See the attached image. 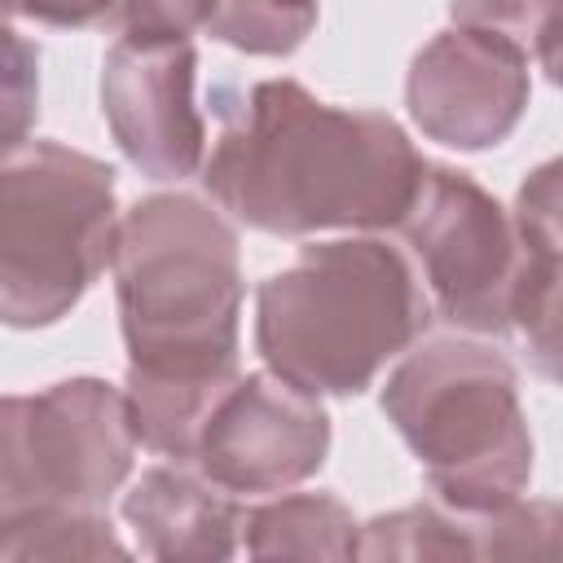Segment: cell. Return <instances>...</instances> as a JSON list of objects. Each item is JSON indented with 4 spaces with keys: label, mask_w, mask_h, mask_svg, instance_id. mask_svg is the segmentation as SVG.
Instances as JSON below:
<instances>
[{
    "label": "cell",
    "mask_w": 563,
    "mask_h": 563,
    "mask_svg": "<svg viewBox=\"0 0 563 563\" xmlns=\"http://www.w3.org/2000/svg\"><path fill=\"white\" fill-rule=\"evenodd\" d=\"M119 0H0V9L9 18H26V22H44V26H92V22H110Z\"/></svg>",
    "instance_id": "ffe728a7"
},
{
    "label": "cell",
    "mask_w": 563,
    "mask_h": 563,
    "mask_svg": "<svg viewBox=\"0 0 563 563\" xmlns=\"http://www.w3.org/2000/svg\"><path fill=\"white\" fill-rule=\"evenodd\" d=\"M356 519L330 493L277 497L242 515L251 559H356Z\"/></svg>",
    "instance_id": "5bb4252c"
},
{
    "label": "cell",
    "mask_w": 563,
    "mask_h": 563,
    "mask_svg": "<svg viewBox=\"0 0 563 563\" xmlns=\"http://www.w3.org/2000/svg\"><path fill=\"white\" fill-rule=\"evenodd\" d=\"M383 413L449 510L484 515L523 497L532 431L519 405V374L501 352L471 339L422 343L391 369Z\"/></svg>",
    "instance_id": "277c9868"
},
{
    "label": "cell",
    "mask_w": 563,
    "mask_h": 563,
    "mask_svg": "<svg viewBox=\"0 0 563 563\" xmlns=\"http://www.w3.org/2000/svg\"><path fill=\"white\" fill-rule=\"evenodd\" d=\"M422 172L396 119L325 106L295 79L255 84L202 163L216 207L277 238L396 229Z\"/></svg>",
    "instance_id": "7a4b0ae2"
},
{
    "label": "cell",
    "mask_w": 563,
    "mask_h": 563,
    "mask_svg": "<svg viewBox=\"0 0 563 563\" xmlns=\"http://www.w3.org/2000/svg\"><path fill=\"white\" fill-rule=\"evenodd\" d=\"M194 79L198 53L189 40L119 35L101 62V114L114 145L150 180H180L202 167L207 128Z\"/></svg>",
    "instance_id": "9c48e42d"
},
{
    "label": "cell",
    "mask_w": 563,
    "mask_h": 563,
    "mask_svg": "<svg viewBox=\"0 0 563 563\" xmlns=\"http://www.w3.org/2000/svg\"><path fill=\"white\" fill-rule=\"evenodd\" d=\"M132 449L123 391L101 378L0 396V528L35 510H106Z\"/></svg>",
    "instance_id": "8992f818"
},
{
    "label": "cell",
    "mask_w": 563,
    "mask_h": 563,
    "mask_svg": "<svg viewBox=\"0 0 563 563\" xmlns=\"http://www.w3.org/2000/svg\"><path fill=\"white\" fill-rule=\"evenodd\" d=\"M453 22L506 35L537 62L550 79L559 70L554 44H559V0H453Z\"/></svg>",
    "instance_id": "e0dca14e"
},
{
    "label": "cell",
    "mask_w": 563,
    "mask_h": 563,
    "mask_svg": "<svg viewBox=\"0 0 563 563\" xmlns=\"http://www.w3.org/2000/svg\"><path fill=\"white\" fill-rule=\"evenodd\" d=\"M211 13H216V0H119L110 22L123 35L189 40V31H202Z\"/></svg>",
    "instance_id": "d6986e66"
},
{
    "label": "cell",
    "mask_w": 563,
    "mask_h": 563,
    "mask_svg": "<svg viewBox=\"0 0 563 563\" xmlns=\"http://www.w3.org/2000/svg\"><path fill=\"white\" fill-rule=\"evenodd\" d=\"M409 251L422 264L435 312L471 334L510 330V295L519 268V238L510 211L466 172H422L418 198L400 220Z\"/></svg>",
    "instance_id": "52a82bcc"
},
{
    "label": "cell",
    "mask_w": 563,
    "mask_h": 563,
    "mask_svg": "<svg viewBox=\"0 0 563 563\" xmlns=\"http://www.w3.org/2000/svg\"><path fill=\"white\" fill-rule=\"evenodd\" d=\"M528 53L506 35L453 26L435 35L409 66V114L413 123L453 150L501 145L528 110L532 75Z\"/></svg>",
    "instance_id": "30bf717a"
},
{
    "label": "cell",
    "mask_w": 563,
    "mask_h": 563,
    "mask_svg": "<svg viewBox=\"0 0 563 563\" xmlns=\"http://www.w3.org/2000/svg\"><path fill=\"white\" fill-rule=\"evenodd\" d=\"M123 519L136 532V550L163 563L229 559L242 532V506L233 493L180 462L145 471L123 497Z\"/></svg>",
    "instance_id": "7c38bea8"
},
{
    "label": "cell",
    "mask_w": 563,
    "mask_h": 563,
    "mask_svg": "<svg viewBox=\"0 0 563 563\" xmlns=\"http://www.w3.org/2000/svg\"><path fill=\"white\" fill-rule=\"evenodd\" d=\"M554 532V501H510L484 515L405 506L356 528V559H550Z\"/></svg>",
    "instance_id": "8fae6325"
},
{
    "label": "cell",
    "mask_w": 563,
    "mask_h": 563,
    "mask_svg": "<svg viewBox=\"0 0 563 563\" xmlns=\"http://www.w3.org/2000/svg\"><path fill=\"white\" fill-rule=\"evenodd\" d=\"M312 26L317 0H216V13L202 31L238 53L282 57L295 53L312 35Z\"/></svg>",
    "instance_id": "2e32d148"
},
{
    "label": "cell",
    "mask_w": 563,
    "mask_h": 563,
    "mask_svg": "<svg viewBox=\"0 0 563 563\" xmlns=\"http://www.w3.org/2000/svg\"><path fill=\"white\" fill-rule=\"evenodd\" d=\"M330 449V418L321 400L286 378H233L198 427V471L224 493H282L308 479Z\"/></svg>",
    "instance_id": "ba28073f"
},
{
    "label": "cell",
    "mask_w": 563,
    "mask_h": 563,
    "mask_svg": "<svg viewBox=\"0 0 563 563\" xmlns=\"http://www.w3.org/2000/svg\"><path fill=\"white\" fill-rule=\"evenodd\" d=\"M40 106V48L9 26L0 9V154L26 141Z\"/></svg>",
    "instance_id": "ac0fdd59"
},
{
    "label": "cell",
    "mask_w": 563,
    "mask_h": 563,
    "mask_svg": "<svg viewBox=\"0 0 563 563\" xmlns=\"http://www.w3.org/2000/svg\"><path fill=\"white\" fill-rule=\"evenodd\" d=\"M110 268L132 435L150 453L189 462L211 400L238 378V233L194 194H154L119 216Z\"/></svg>",
    "instance_id": "6da1fadb"
},
{
    "label": "cell",
    "mask_w": 563,
    "mask_h": 563,
    "mask_svg": "<svg viewBox=\"0 0 563 563\" xmlns=\"http://www.w3.org/2000/svg\"><path fill=\"white\" fill-rule=\"evenodd\" d=\"M101 510H35L0 528V559H128Z\"/></svg>",
    "instance_id": "9a60e30c"
},
{
    "label": "cell",
    "mask_w": 563,
    "mask_h": 563,
    "mask_svg": "<svg viewBox=\"0 0 563 563\" xmlns=\"http://www.w3.org/2000/svg\"><path fill=\"white\" fill-rule=\"evenodd\" d=\"M119 211L110 163L18 141L0 154V321L40 330L62 321L110 264Z\"/></svg>",
    "instance_id": "5b68a950"
},
{
    "label": "cell",
    "mask_w": 563,
    "mask_h": 563,
    "mask_svg": "<svg viewBox=\"0 0 563 563\" xmlns=\"http://www.w3.org/2000/svg\"><path fill=\"white\" fill-rule=\"evenodd\" d=\"M431 321L409 260L378 238L317 242L255 295L264 365L312 391L356 396Z\"/></svg>",
    "instance_id": "3957f363"
},
{
    "label": "cell",
    "mask_w": 563,
    "mask_h": 563,
    "mask_svg": "<svg viewBox=\"0 0 563 563\" xmlns=\"http://www.w3.org/2000/svg\"><path fill=\"white\" fill-rule=\"evenodd\" d=\"M519 238V268L510 295V325L541 378H554L559 356V163H541L510 211Z\"/></svg>",
    "instance_id": "4fadbf2b"
}]
</instances>
